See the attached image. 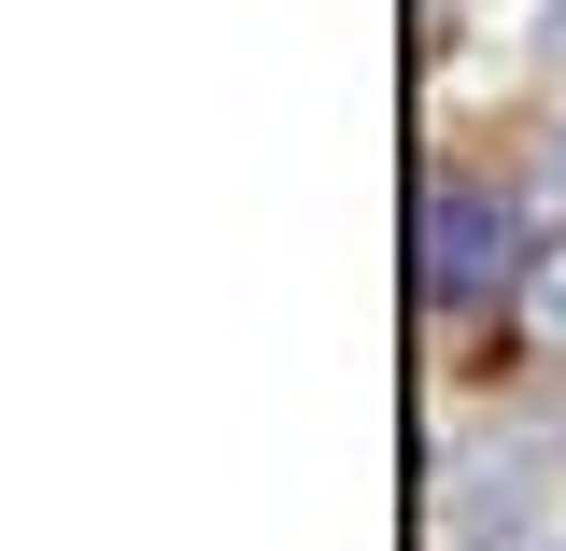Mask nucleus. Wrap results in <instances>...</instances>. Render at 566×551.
Instances as JSON below:
<instances>
[{
    "label": "nucleus",
    "mask_w": 566,
    "mask_h": 551,
    "mask_svg": "<svg viewBox=\"0 0 566 551\" xmlns=\"http://www.w3.org/2000/svg\"><path fill=\"white\" fill-rule=\"evenodd\" d=\"M524 212H510V184H482V170H439L411 212V269H424V311H510V283H524Z\"/></svg>",
    "instance_id": "f257e3e1"
},
{
    "label": "nucleus",
    "mask_w": 566,
    "mask_h": 551,
    "mask_svg": "<svg viewBox=\"0 0 566 551\" xmlns=\"http://www.w3.org/2000/svg\"><path fill=\"white\" fill-rule=\"evenodd\" d=\"M524 495H538V453H468V467L439 481V551H482Z\"/></svg>",
    "instance_id": "f03ea898"
},
{
    "label": "nucleus",
    "mask_w": 566,
    "mask_h": 551,
    "mask_svg": "<svg viewBox=\"0 0 566 551\" xmlns=\"http://www.w3.org/2000/svg\"><path fill=\"white\" fill-rule=\"evenodd\" d=\"M510 340L566 368V226L538 241V255H524V283H510Z\"/></svg>",
    "instance_id": "7ed1b4c3"
},
{
    "label": "nucleus",
    "mask_w": 566,
    "mask_h": 551,
    "mask_svg": "<svg viewBox=\"0 0 566 551\" xmlns=\"http://www.w3.org/2000/svg\"><path fill=\"white\" fill-rule=\"evenodd\" d=\"M538 184H566V114H553V128H538Z\"/></svg>",
    "instance_id": "20e7f679"
}]
</instances>
